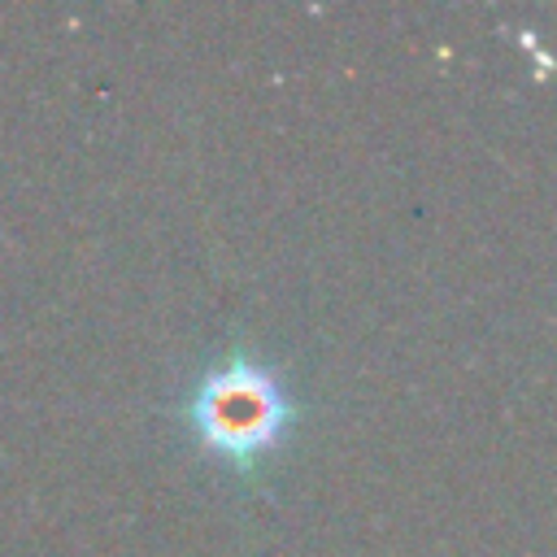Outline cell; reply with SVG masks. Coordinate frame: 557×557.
<instances>
[{"label":"cell","mask_w":557,"mask_h":557,"mask_svg":"<svg viewBox=\"0 0 557 557\" xmlns=\"http://www.w3.org/2000/svg\"><path fill=\"white\" fill-rule=\"evenodd\" d=\"M183 422L196 435V444L235 470H257L296 426V400L278 370L235 348L218 366H209L183 396Z\"/></svg>","instance_id":"obj_1"}]
</instances>
